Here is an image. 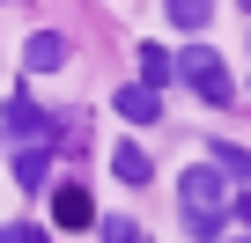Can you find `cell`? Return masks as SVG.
Returning a JSON list of instances; mask_svg holds the SVG:
<instances>
[{
  "mask_svg": "<svg viewBox=\"0 0 251 243\" xmlns=\"http://www.w3.org/2000/svg\"><path fill=\"white\" fill-rule=\"evenodd\" d=\"M177 199H185V228H192L200 243L222 236V221H229V177H222L214 162L185 170V177H177Z\"/></svg>",
  "mask_w": 251,
  "mask_h": 243,
  "instance_id": "cell-1",
  "label": "cell"
},
{
  "mask_svg": "<svg viewBox=\"0 0 251 243\" xmlns=\"http://www.w3.org/2000/svg\"><path fill=\"white\" fill-rule=\"evenodd\" d=\"M170 59H177V74H185V81H192L207 103H229V96H236V88H229V74H222V59H214L207 44H192V52H170Z\"/></svg>",
  "mask_w": 251,
  "mask_h": 243,
  "instance_id": "cell-2",
  "label": "cell"
},
{
  "mask_svg": "<svg viewBox=\"0 0 251 243\" xmlns=\"http://www.w3.org/2000/svg\"><path fill=\"white\" fill-rule=\"evenodd\" d=\"M170 81H177V59H170L163 44H148V52H141V88H170Z\"/></svg>",
  "mask_w": 251,
  "mask_h": 243,
  "instance_id": "cell-6",
  "label": "cell"
},
{
  "mask_svg": "<svg viewBox=\"0 0 251 243\" xmlns=\"http://www.w3.org/2000/svg\"><path fill=\"white\" fill-rule=\"evenodd\" d=\"M15 184L23 192H45V148H23L15 155Z\"/></svg>",
  "mask_w": 251,
  "mask_h": 243,
  "instance_id": "cell-9",
  "label": "cell"
},
{
  "mask_svg": "<svg viewBox=\"0 0 251 243\" xmlns=\"http://www.w3.org/2000/svg\"><path fill=\"white\" fill-rule=\"evenodd\" d=\"M96 236H103V243H141V228H133V221H103Z\"/></svg>",
  "mask_w": 251,
  "mask_h": 243,
  "instance_id": "cell-12",
  "label": "cell"
},
{
  "mask_svg": "<svg viewBox=\"0 0 251 243\" xmlns=\"http://www.w3.org/2000/svg\"><path fill=\"white\" fill-rule=\"evenodd\" d=\"M23 66H30V74H52V66H67V37H59V30H30V44H23Z\"/></svg>",
  "mask_w": 251,
  "mask_h": 243,
  "instance_id": "cell-4",
  "label": "cell"
},
{
  "mask_svg": "<svg viewBox=\"0 0 251 243\" xmlns=\"http://www.w3.org/2000/svg\"><path fill=\"white\" fill-rule=\"evenodd\" d=\"M207 15H214V0H170V22L177 30H207Z\"/></svg>",
  "mask_w": 251,
  "mask_h": 243,
  "instance_id": "cell-10",
  "label": "cell"
},
{
  "mask_svg": "<svg viewBox=\"0 0 251 243\" xmlns=\"http://www.w3.org/2000/svg\"><path fill=\"white\" fill-rule=\"evenodd\" d=\"M0 243H45L37 228H0Z\"/></svg>",
  "mask_w": 251,
  "mask_h": 243,
  "instance_id": "cell-13",
  "label": "cell"
},
{
  "mask_svg": "<svg viewBox=\"0 0 251 243\" xmlns=\"http://www.w3.org/2000/svg\"><path fill=\"white\" fill-rule=\"evenodd\" d=\"M244 8H251V0H244Z\"/></svg>",
  "mask_w": 251,
  "mask_h": 243,
  "instance_id": "cell-15",
  "label": "cell"
},
{
  "mask_svg": "<svg viewBox=\"0 0 251 243\" xmlns=\"http://www.w3.org/2000/svg\"><path fill=\"white\" fill-rule=\"evenodd\" d=\"M111 110H118V118H133V126H155V118H163V96L133 81V88H118V96H111Z\"/></svg>",
  "mask_w": 251,
  "mask_h": 243,
  "instance_id": "cell-5",
  "label": "cell"
},
{
  "mask_svg": "<svg viewBox=\"0 0 251 243\" xmlns=\"http://www.w3.org/2000/svg\"><path fill=\"white\" fill-rule=\"evenodd\" d=\"M229 214H236V221L251 228V192H244V199H229Z\"/></svg>",
  "mask_w": 251,
  "mask_h": 243,
  "instance_id": "cell-14",
  "label": "cell"
},
{
  "mask_svg": "<svg viewBox=\"0 0 251 243\" xmlns=\"http://www.w3.org/2000/svg\"><path fill=\"white\" fill-rule=\"evenodd\" d=\"M214 170H222V177H251V155L229 148V140H214Z\"/></svg>",
  "mask_w": 251,
  "mask_h": 243,
  "instance_id": "cell-11",
  "label": "cell"
},
{
  "mask_svg": "<svg viewBox=\"0 0 251 243\" xmlns=\"http://www.w3.org/2000/svg\"><path fill=\"white\" fill-rule=\"evenodd\" d=\"M52 221H59V228H81V221H89V192H74V184H67V192L52 199Z\"/></svg>",
  "mask_w": 251,
  "mask_h": 243,
  "instance_id": "cell-7",
  "label": "cell"
},
{
  "mask_svg": "<svg viewBox=\"0 0 251 243\" xmlns=\"http://www.w3.org/2000/svg\"><path fill=\"white\" fill-rule=\"evenodd\" d=\"M8 126H15V140H30V148H37V140L52 148V133H59V126H52V118H45L30 96H15V103H8Z\"/></svg>",
  "mask_w": 251,
  "mask_h": 243,
  "instance_id": "cell-3",
  "label": "cell"
},
{
  "mask_svg": "<svg viewBox=\"0 0 251 243\" xmlns=\"http://www.w3.org/2000/svg\"><path fill=\"white\" fill-rule=\"evenodd\" d=\"M111 170H118L126 184H148V155H141L133 140H126V148H111Z\"/></svg>",
  "mask_w": 251,
  "mask_h": 243,
  "instance_id": "cell-8",
  "label": "cell"
}]
</instances>
